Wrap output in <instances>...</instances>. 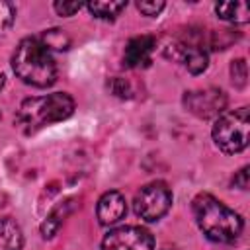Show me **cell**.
<instances>
[{
	"label": "cell",
	"instance_id": "obj_1",
	"mask_svg": "<svg viewBox=\"0 0 250 250\" xmlns=\"http://www.w3.org/2000/svg\"><path fill=\"white\" fill-rule=\"evenodd\" d=\"M191 211L199 230L213 242L232 244L244 229L242 217L211 193H197L191 201Z\"/></svg>",
	"mask_w": 250,
	"mask_h": 250
},
{
	"label": "cell",
	"instance_id": "obj_2",
	"mask_svg": "<svg viewBox=\"0 0 250 250\" xmlns=\"http://www.w3.org/2000/svg\"><path fill=\"white\" fill-rule=\"evenodd\" d=\"M12 68L21 82L35 88H49L57 80V64L39 37H25L18 43Z\"/></svg>",
	"mask_w": 250,
	"mask_h": 250
},
{
	"label": "cell",
	"instance_id": "obj_3",
	"mask_svg": "<svg viewBox=\"0 0 250 250\" xmlns=\"http://www.w3.org/2000/svg\"><path fill=\"white\" fill-rule=\"evenodd\" d=\"M74 111V100L64 92H53L39 98H27L21 102L16 121L23 133H35L45 125L62 121Z\"/></svg>",
	"mask_w": 250,
	"mask_h": 250
},
{
	"label": "cell",
	"instance_id": "obj_4",
	"mask_svg": "<svg viewBox=\"0 0 250 250\" xmlns=\"http://www.w3.org/2000/svg\"><path fill=\"white\" fill-rule=\"evenodd\" d=\"M213 141L215 145L227 152L236 154L248 146L250 137V113L248 107H238L232 111H223L213 125Z\"/></svg>",
	"mask_w": 250,
	"mask_h": 250
},
{
	"label": "cell",
	"instance_id": "obj_5",
	"mask_svg": "<svg viewBox=\"0 0 250 250\" xmlns=\"http://www.w3.org/2000/svg\"><path fill=\"white\" fill-rule=\"evenodd\" d=\"M170 205H172V191L166 186V182L160 180L143 186L133 199V209L137 217H141L146 223H154L162 219L168 213Z\"/></svg>",
	"mask_w": 250,
	"mask_h": 250
},
{
	"label": "cell",
	"instance_id": "obj_6",
	"mask_svg": "<svg viewBox=\"0 0 250 250\" xmlns=\"http://www.w3.org/2000/svg\"><path fill=\"white\" fill-rule=\"evenodd\" d=\"M184 107L199 119L219 117L227 107V96L219 88L189 90L184 94Z\"/></svg>",
	"mask_w": 250,
	"mask_h": 250
},
{
	"label": "cell",
	"instance_id": "obj_7",
	"mask_svg": "<svg viewBox=\"0 0 250 250\" xmlns=\"http://www.w3.org/2000/svg\"><path fill=\"white\" fill-rule=\"evenodd\" d=\"M102 250H154V238L141 227H117L104 236Z\"/></svg>",
	"mask_w": 250,
	"mask_h": 250
},
{
	"label": "cell",
	"instance_id": "obj_8",
	"mask_svg": "<svg viewBox=\"0 0 250 250\" xmlns=\"http://www.w3.org/2000/svg\"><path fill=\"white\" fill-rule=\"evenodd\" d=\"M164 55L172 61L182 62L191 74H201L209 64L207 51L193 41H176L164 49Z\"/></svg>",
	"mask_w": 250,
	"mask_h": 250
},
{
	"label": "cell",
	"instance_id": "obj_9",
	"mask_svg": "<svg viewBox=\"0 0 250 250\" xmlns=\"http://www.w3.org/2000/svg\"><path fill=\"white\" fill-rule=\"evenodd\" d=\"M154 49H156V39L152 35H137V37H133L125 47V55H123L125 66H129V68L148 66Z\"/></svg>",
	"mask_w": 250,
	"mask_h": 250
},
{
	"label": "cell",
	"instance_id": "obj_10",
	"mask_svg": "<svg viewBox=\"0 0 250 250\" xmlns=\"http://www.w3.org/2000/svg\"><path fill=\"white\" fill-rule=\"evenodd\" d=\"M98 219L102 225H113L117 221H121L127 213V205H125V197L119 191H105L100 201H98Z\"/></svg>",
	"mask_w": 250,
	"mask_h": 250
},
{
	"label": "cell",
	"instance_id": "obj_11",
	"mask_svg": "<svg viewBox=\"0 0 250 250\" xmlns=\"http://www.w3.org/2000/svg\"><path fill=\"white\" fill-rule=\"evenodd\" d=\"M23 232L12 217H0V250H21Z\"/></svg>",
	"mask_w": 250,
	"mask_h": 250
},
{
	"label": "cell",
	"instance_id": "obj_12",
	"mask_svg": "<svg viewBox=\"0 0 250 250\" xmlns=\"http://www.w3.org/2000/svg\"><path fill=\"white\" fill-rule=\"evenodd\" d=\"M215 12L221 20L230 23H246L250 20V12L244 2H221L215 6Z\"/></svg>",
	"mask_w": 250,
	"mask_h": 250
},
{
	"label": "cell",
	"instance_id": "obj_13",
	"mask_svg": "<svg viewBox=\"0 0 250 250\" xmlns=\"http://www.w3.org/2000/svg\"><path fill=\"white\" fill-rule=\"evenodd\" d=\"M86 6L100 20H115L121 10H125L127 2H88Z\"/></svg>",
	"mask_w": 250,
	"mask_h": 250
},
{
	"label": "cell",
	"instance_id": "obj_14",
	"mask_svg": "<svg viewBox=\"0 0 250 250\" xmlns=\"http://www.w3.org/2000/svg\"><path fill=\"white\" fill-rule=\"evenodd\" d=\"M39 39H41V43H43L49 51H51V49L66 51V49L70 47V37H68L62 29H59V27H53V29L43 31V35H41Z\"/></svg>",
	"mask_w": 250,
	"mask_h": 250
},
{
	"label": "cell",
	"instance_id": "obj_15",
	"mask_svg": "<svg viewBox=\"0 0 250 250\" xmlns=\"http://www.w3.org/2000/svg\"><path fill=\"white\" fill-rule=\"evenodd\" d=\"M64 215H66V211H62V205L55 207V209L47 215V219L41 223V236H43V238H53V236L57 234V230L61 229V225H62V221H64Z\"/></svg>",
	"mask_w": 250,
	"mask_h": 250
},
{
	"label": "cell",
	"instance_id": "obj_16",
	"mask_svg": "<svg viewBox=\"0 0 250 250\" xmlns=\"http://www.w3.org/2000/svg\"><path fill=\"white\" fill-rule=\"evenodd\" d=\"M230 76H232V84L236 88H244L246 86V78H248V68L244 59H234L230 62Z\"/></svg>",
	"mask_w": 250,
	"mask_h": 250
},
{
	"label": "cell",
	"instance_id": "obj_17",
	"mask_svg": "<svg viewBox=\"0 0 250 250\" xmlns=\"http://www.w3.org/2000/svg\"><path fill=\"white\" fill-rule=\"evenodd\" d=\"M16 18V8L10 2H0V33H4Z\"/></svg>",
	"mask_w": 250,
	"mask_h": 250
},
{
	"label": "cell",
	"instance_id": "obj_18",
	"mask_svg": "<svg viewBox=\"0 0 250 250\" xmlns=\"http://www.w3.org/2000/svg\"><path fill=\"white\" fill-rule=\"evenodd\" d=\"M53 8H55V12L59 14V16H72V14H76L80 8H82V2H61V0H57L55 4H53Z\"/></svg>",
	"mask_w": 250,
	"mask_h": 250
},
{
	"label": "cell",
	"instance_id": "obj_19",
	"mask_svg": "<svg viewBox=\"0 0 250 250\" xmlns=\"http://www.w3.org/2000/svg\"><path fill=\"white\" fill-rule=\"evenodd\" d=\"M137 8L141 14L145 16H158L164 8V2L162 0H152V2H137Z\"/></svg>",
	"mask_w": 250,
	"mask_h": 250
},
{
	"label": "cell",
	"instance_id": "obj_20",
	"mask_svg": "<svg viewBox=\"0 0 250 250\" xmlns=\"http://www.w3.org/2000/svg\"><path fill=\"white\" fill-rule=\"evenodd\" d=\"M111 92L119 98H131V88H129V82L123 80V78H115L111 82Z\"/></svg>",
	"mask_w": 250,
	"mask_h": 250
},
{
	"label": "cell",
	"instance_id": "obj_21",
	"mask_svg": "<svg viewBox=\"0 0 250 250\" xmlns=\"http://www.w3.org/2000/svg\"><path fill=\"white\" fill-rule=\"evenodd\" d=\"M232 184L234 188H240V189H248V166H242L234 178H232Z\"/></svg>",
	"mask_w": 250,
	"mask_h": 250
},
{
	"label": "cell",
	"instance_id": "obj_22",
	"mask_svg": "<svg viewBox=\"0 0 250 250\" xmlns=\"http://www.w3.org/2000/svg\"><path fill=\"white\" fill-rule=\"evenodd\" d=\"M4 82H6V78H4V74H2V72H0V90H2V88H4Z\"/></svg>",
	"mask_w": 250,
	"mask_h": 250
}]
</instances>
